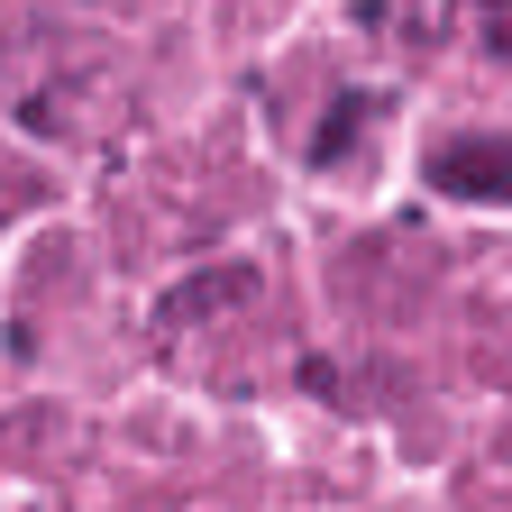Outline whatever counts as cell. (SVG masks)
Instances as JSON below:
<instances>
[{
    "label": "cell",
    "mask_w": 512,
    "mask_h": 512,
    "mask_svg": "<svg viewBox=\"0 0 512 512\" xmlns=\"http://www.w3.org/2000/svg\"><path fill=\"white\" fill-rule=\"evenodd\" d=\"M430 192L448 202H512V147L503 138H458L430 156Z\"/></svg>",
    "instance_id": "6da1fadb"
},
{
    "label": "cell",
    "mask_w": 512,
    "mask_h": 512,
    "mask_svg": "<svg viewBox=\"0 0 512 512\" xmlns=\"http://www.w3.org/2000/svg\"><path fill=\"white\" fill-rule=\"evenodd\" d=\"M357 119H366V92H339V101H330V119H320V138H311V156H320V165H339V156H348V138H357Z\"/></svg>",
    "instance_id": "7a4b0ae2"
},
{
    "label": "cell",
    "mask_w": 512,
    "mask_h": 512,
    "mask_svg": "<svg viewBox=\"0 0 512 512\" xmlns=\"http://www.w3.org/2000/svg\"><path fill=\"white\" fill-rule=\"evenodd\" d=\"M476 28H485V46L512 64V0H485V10H476Z\"/></svg>",
    "instance_id": "3957f363"
}]
</instances>
